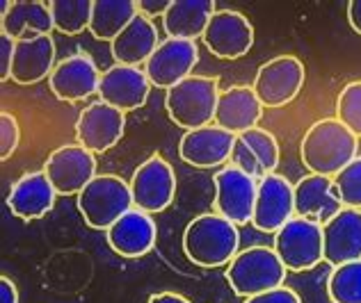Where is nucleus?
Instances as JSON below:
<instances>
[{
    "instance_id": "obj_14",
    "label": "nucleus",
    "mask_w": 361,
    "mask_h": 303,
    "mask_svg": "<svg viewBox=\"0 0 361 303\" xmlns=\"http://www.w3.org/2000/svg\"><path fill=\"white\" fill-rule=\"evenodd\" d=\"M199 62V51L195 41L183 39H165L154 51V55L145 64V73L154 87L172 89L178 82L192 75L195 64Z\"/></svg>"
},
{
    "instance_id": "obj_30",
    "label": "nucleus",
    "mask_w": 361,
    "mask_h": 303,
    "mask_svg": "<svg viewBox=\"0 0 361 303\" xmlns=\"http://www.w3.org/2000/svg\"><path fill=\"white\" fill-rule=\"evenodd\" d=\"M327 297L331 303H361V260L331 269L327 278Z\"/></svg>"
},
{
    "instance_id": "obj_23",
    "label": "nucleus",
    "mask_w": 361,
    "mask_h": 303,
    "mask_svg": "<svg viewBox=\"0 0 361 303\" xmlns=\"http://www.w3.org/2000/svg\"><path fill=\"white\" fill-rule=\"evenodd\" d=\"M55 69V41L51 34L35 37V39L16 41L12 80L23 87H30L46 78H51Z\"/></svg>"
},
{
    "instance_id": "obj_33",
    "label": "nucleus",
    "mask_w": 361,
    "mask_h": 303,
    "mask_svg": "<svg viewBox=\"0 0 361 303\" xmlns=\"http://www.w3.org/2000/svg\"><path fill=\"white\" fill-rule=\"evenodd\" d=\"M18 141H21V130H18L16 117L9 115V112H3L0 115V160L3 162L14 155Z\"/></svg>"
},
{
    "instance_id": "obj_28",
    "label": "nucleus",
    "mask_w": 361,
    "mask_h": 303,
    "mask_svg": "<svg viewBox=\"0 0 361 303\" xmlns=\"http://www.w3.org/2000/svg\"><path fill=\"white\" fill-rule=\"evenodd\" d=\"M137 14V3L133 0H94L90 32L112 44Z\"/></svg>"
},
{
    "instance_id": "obj_21",
    "label": "nucleus",
    "mask_w": 361,
    "mask_h": 303,
    "mask_svg": "<svg viewBox=\"0 0 361 303\" xmlns=\"http://www.w3.org/2000/svg\"><path fill=\"white\" fill-rule=\"evenodd\" d=\"M261 117H263V105L259 96L254 94V89L245 87V84H235V87L220 91L213 123L238 137L247 130L259 128L256 123L261 121Z\"/></svg>"
},
{
    "instance_id": "obj_25",
    "label": "nucleus",
    "mask_w": 361,
    "mask_h": 303,
    "mask_svg": "<svg viewBox=\"0 0 361 303\" xmlns=\"http://www.w3.org/2000/svg\"><path fill=\"white\" fill-rule=\"evenodd\" d=\"M3 34L12 37L14 41L35 39V37L51 34L55 30L51 7L42 0H16L12 7L0 16Z\"/></svg>"
},
{
    "instance_id": "obj_35",
    "label": "nucleus",
    "mask_w": 361,
    "mask_h": 303,
    "mask_svg": "<svg viewBox=\"0 0 361 303\" xmlns=\"http://www.w3.org/2000/svg\"><path fill=\"white\" fill-rule=\"evenodd\" d=\"M16 41L12 37L0 32V80H12V62H14Z\"/></svg>"
},
{
    "instance_id": "obj_20",
    "label": "nucleus",
    "mask_w": 361,
    "mask_h": 303,
    "mask_svg": "<svg viewBox=\"0 0 361 303\" xmlns=\"http://www.w3.org/2000/svg\"><path fill=\"white\" fill-rule=\"evenodd\" d=\"M55 198H58V192L51 185L49 176L44 172H30L23 174L9 189L7 207L18 219L35 221L53 210Z\"/></svg>"
},
{
    "instance_id": "obj_22",
    "label": "nucleus",
    "mask_w": 361,
    "mask_h": 303,
    "mask_svg": "<svg viewBox=\"0 0 361 303\" xmlns=\"http://www.w3.org/2000/svg\"><path fill=\"white\" fill-rule=\"evenodd\" d=\"M110 249L123 258H142L156 246V224L151 214L133 207L106 231Z\"/></svg>"
},
{
    "instance_id": "obj_1",
    "label": "nucleus",
    "mask_w": 361,
    "mask_h": 303,
    "mask_svg": "<svg viewBox=\"0 0 361 303\" xmlns=\"http://www.w3.org/2000/svg\"><path fill=\"white\" fill-rule=\"evenodd\" d=\"M359 137H355L336 117L320 119L304 132L300 160L309 174L334 178L357 157Z\"/></svg>"
},
{
    "instance_id": "obj_15",
    "label": "nucleus",
    "mask_w": 361,
    "mask_h": 303,
    "mask_svg": "<svg viewBox=\"0 0 361 303\" xmlns=\"http://www.w3.org/2000/svg\"><path fill=\"white\" fill-rule=\"evenodd\" d=\"M361 260V210L341 207L322 224V262L338 264Z\"/></svg>"
},
{
    "instance_id": "obj_24",
    "label": "nucleus",
    "mask_w": 361,
    "mask_h": 303,
    "mask_svg": "<svg viewBox=\"0 0 361 303\" xmlns=\"http://www.w3.org/2000/svg\"><path fill=\"white\" fill-rule=\"evenodd\" d=\"M343 203L336 194L334 178L309 174L295 185V214L325 224L334 217Z\"/></svg>"
},
{
    "instance_id": "obj_37",
    "label": "nucleus",
    "mask_w": 361,
    "mask_h": 303,
    "mask_svg": "<svg viewBox=\"0 0 361 303\" xmlns=\"http://www.w3.org/2000/svg\"><path fill=\"white\" fill-rule=\"evenodd\" d=\"M0 303H18V290L7 276H0Z\"/></svg>"
},
{
    "instance_id": "obj_29",
    "label": "nucleus",
    "mask_w": 361,
    "mask_h": 303,
    "mask_svg": "<svg viewBox=\"0 0 361 303\" xmlns=\"http://www.w3.org/2000/svg\"><path fill=\"white\" fill-rule=\"evenodd\" d=\"M49 7L58 32L80 34L82 30H90L94 0H53Z\"/></svg>"
},
{
    "instance_id": "obj_16",
    "label": "nucleus",
    "mask_w": 361,
    "mask_h": 303,
    "mask_svg": "<svg viewBox=\"0 0 361 303\" xmlns=\"http://www.w3.org/2000/svg\"><path fill=\"white\" fill-rule=\"evenodd\" d=\"M101 71L87 53H75L71 58L55 64L49 78V87L55 98L78 103L99 94Z\"/></svg>"
},
{
    "instance_id": "obj_9",
    "label": "nucleus",
    "mask_w": 361,
    "mask_h": 303,
    "mask_svg": "<svg viewBox=\"0 0 361 303\" xmlns=\"http://www.w3.org/2000/svg\"><path fill=\"white\" fill-rule=\"evenodd\" d=\"M215 183V212L224 219L233 221L235 226H245L252 221L256 192H259V181L250 174L240 172L238 167L226 165L213 176Z\"/></svg>"
},
{
    "instance_id": "obj_6",
    "label": "nucleus",
    "mask_w": 361,
    "mask_h": 303,
    "mask_svg": "<svg viewBox=\"0 0 361 303\" xmlns=\"http://www.w3.org/2000/svg\"><path fill=\"white\" fill-rule=\"evenodd\" d=\"M272 249L288 271H309L322 262V224L293 217L274 233Z\"/></svg>"
},
{
    "instance_id": "obj_13",
    "label": "nucleus",
    "mask_w": 361,
    "mask_h": 303,
    "mask_svg": "<svg viewBox=\"0 0 361 303\" xmlns=\"http://www.w3.org/2000/svg\"><path fill=\"white\" fill-rule=\"evenodd\" d=\"M202 39L215 58L238 60L254 46V27L245 14L233 12V9H220L211 16Z\"/></svg>"
},
{
    "instance_id": "obj_34",
    "label": "nucleus",
    "mask_w": 361,
    "mask_h": 303,
    "mask_svg": "<svg viewBox=\"0 0 361 303\" xmlns=\"http://www.w3.org/2000/svg\"><path fill=\"white\" fill-rule=\"evenodd\" d=\"M245 303H302L298 292H293L290 288L281 285V288H274L268 292H261V295L245 299Z\"/></svg>"
},
{
    "instance_id": "obj_5",
    "label": "nucleus",
    "mask_w": 361,
    "mask_h": 303,
    "mask_svg": "<svg viewBox=\"0 0 361 303\" xmlns=\"http://www.w3.org/2000/svg\"><path fill=\"white\" fill-rule=\"evenodd\" d=\"M133 207L130 185L115 174H99L78 194L80 217L94 231H108Z\"/></svg>"
},
{
    "instance_id": "obj_7",
    "label": "nucleus",
    "mask_w": 361,
    "mask_h": 303,
    "mask_svg": "<svg viewBox=\"0 0 361 303\" xmlns=\"http://www.w3.org/2000/svg\"><path fill=\"white\" fill-rule=\"evenodd\" d=\"M133 205L147 214L167 210L176 194V176L172 165L163 155H151L145 160L128 181Z\"/></svg>"
},
{
    "instance_id": "obj_3",
    "label": "nucleus",
    "mask_w": 361,
    "mask_h": 303,
    "mask_svg": "<svg viewBox=\"0 0 361 303\" xmlns=\"http://www.w3.org/2000/svg\"><path fill=\"white\" fill-rule=\"evenodd\" d=\"M286 271L288 269L283 267L272 246H247L226 264L224 276L235 295L250 299L261 292L281 288L286 281Z\"/></svg>"
},
{
    "instance_id": "obj_8",
    "label": "nucleus",
    "mask_w": 361,
    "mask_h": 303,
    "mask_svg": "<svg viewBox=\"0 0 361 303\" xmlns=\"http://www.w3.org/2000/svg\"><path fill=\"white\" fill-rule=\"evenodd\" d=\"M304 80H307L304 64L293 55H279L256 71L252 89L263 108H283L295 101Z\"/></svg>"
},
{
    "instance_id": "obj_36",
    "label": "nucleus",
    "mask_w": 361,
    "mask_h": 303,
    "mask_svg": "<svg viewBox=\"0 0 361 303\" xmlns=\"http://www.w3.org/2000/svg\"><path fill=\"white\" fill-rule=\"evenodd\" d=\"M169 5H172V0H140L137 3V12L142 16H165V12L169 9Z\"/></svg>"
},
{
    "instance_id": "obj_19",
    "label": "nucleus",
    "mask_w": 361,
    "mask_h": 303,
    "mask_svg": "<svg viewBox=\"0 0 361 303\" xmlns=\"http://www.w3.org/2000/svg\"><path fill=\"white\" fill-rule=\"evenodd\" d=\"M231 165L252 178H265L274 174L279 165V144L274 135L263 128H252L235 137Z\"/></svg>"
},
{
    "instance_id": "obj_39",
    "label": "nucleus",
    "mask_w": 361,
    "mask_h": 303,
    "mask_svg": "<svg viewBox=\"0 0 361 303\" xmlns=\"http://www.w3.org/2000/svg\"><path fill=\"white\" fill-rule=\"evenodd\" d=\"M147 303H190L183 295H176V292H160V295L149 297Z\"/></svg>"
},
{
    "instance_id": "obj_27",
    "label": "nucleus",
    "mask_w": 361,
    "mask_h": 303,
    "mask_svg": "<svg viewBox=\"0 0 361 303\" xmlns=\"http://www.w3.org/2000/svg\"><path fill=\"white\" fill-rule=\"evenodd\" d=\"M213 14V0H172L163 16V30L167 32V39L195 41L204 34Z\"/></svg>"
},
{
    "instance_id": "obj_11",
    "label": "nucleus",
    "mask_w": 361,
    "mask_h": 303,
    "mask_svg": "<svg viewBox=\"0 0 361 303\" xmlns=\"http://www.w3.org/2000/svg\"><path fill=\"white\" fill-rule=\"evenodd\" d=\"M295 217V185L286 176L270 174L259 181L252 226L261 233H277L286 221Z\"/></svg>"
},
{
    "instance_id": "obj_38",
    "label": "nucleus",
    "mask_w": 361,
    "mask_h": 303,
    "mask_svg": "<svg viewBox=\"0 0 361 303\" xmlns=\"http://www.w3.org/2000/svg\"><path fill=\"white\" fill-rule=\"evenodd\" d=\"M348 21H350V27L361 34V0H353V3L348 5Z\"/></svg>"
},
{
    "instance_id": "obj_17",
    "label": "nucleus",
    "mask_w": 361,
    "mask_h": 303,
    "mask_svg": "<svg viewBox=\"0 0 361 303\" xmlns=\"http://www.w3.org/2000/svg\"><path fill=\"white\" fill-rule=\"evenodd\" d=\"M151 87L154 84L147 78L145 69L115 64L101 73L99 98L121 112H130L145 105L151 94Z\"/></svg>"
},
{
    "instance_id": "obj_2",
    "label": "nucleus",
    "mask_w": 361,
    "mask_h": 303,
    "mask_svg": "<svg viewBox=\"0 0 361 303\" xmlns=\"http://www.w3.org/2000/svg\"><path fill=\"white\" fill-rule=\"evenodd\" d=\"M240 251V233L233 221L217 212L195 217L183 231V253L204 269L226 267Z\"/></svg>"
},
{
    "instance_id": "obj_31",
    "label": "nucleus",
    "mask_w": 361,
    "mask_h": 303,
    "mask_svg": "<svg viewBox=\"0 0 361 303\" xmlns=\"http://www.w3.org/2000/svg\"><path fill=\"white\" fill-rule=\"evenodd\" d=\"M336 119L353 132L361 137V80L348 82L338 94L336 101Z\"/></svg>"
},
{
    "instance_id": "obj_12",
    "label": "nucleus",
    "mask_w": 361,
    "mask_h": 303,
    "mask_svg": "<svg viewBox=\"0 0 361 303\" xmlns=\"http://www.w3.org/2000/svg\"><path fill=\"white\" fill-rule=\"evenodd\" d=\"M126 130V112L97 101L85 108L75 121V139L90 153H106L123 137Z\"/></svg>"
},
{
    "instance_id": "obj_4",
    "label": "nucleus",
    "mask_w": 361,
    "mask_h": 303,
    "mask_svg": "<svg viewBox=\"0 0 361 303\" xmlns=\"http://www.w3.org/2000/svg\"><path fill=\"white\" fill-rule=\"evenodd\" d=\"M220 98V87L215 78L208 75H190L183 82H178L165 96L167 117L178 128L197 130L211 126L215 121V108Z\"/></svg>"
},
{
    "instance_id": "obj_18",
    "label": "nucleus",
    "mask_w": 361,
    "mask_h": 303,
    "mask_svg": "<svg viewBox=\"0 0 361 303\" xmlns=\"http://www.w3.org/2000/svg\"><path fill=\"white\" fill-rule=\"evenodd\" d=\"M233 144L235 135L211 123V126L188 130L178 144V155L185 165H192L197 169H213L231 160Z\"/></svg>"
},
{
    "instance_id": "obj_32",
    "label": "nucleus",
    "mask_w": 361,
    "mask_h": 303,
    "mask_svg": "<svg viewBox=\"0 0 361 303\" xmlns=\"http://www.w3.org/2000/svg\"><path fill=\"white\" fill-rule=\"evenodd\" d=\"M334 187L343 207L361 210V155L334 176Z\"/></svg>"
},
{
    "instance_id": "obj_26",
    "label": "nucleus",
    "mask_w": 361,
    "mask_h": 303,
    "mask_svg": "<svg viewBox=\"0 0 361 303\" xmlns=\"http://www.w3.org/2000/svg\"><path fill=\"white\" fill-rule=\"evenodd\" d=\"M158 46H160L158 27L154 25L151 18L137 14L126 25V30L110 44V51H112V58H115L117 64L142 66L149 62V58L154 55Z\"/></svg>"
},
{
    "instance_id": "obj_10",
    "label": "nucleus",
    "mask_w": 361,
    "mask_h": 303,
    "mask_svg": "<svg viewBox=\"0 0 361 303\" xmlns=\"http://www.w3.org/2000/svg\"><path fill=\"white\" fill-rule=\"evenodd\" d=\"M44 174L58 196H78L97 178V157L80 144H66L55 148L44 165Z\"/></svg>"
}]
</instances>
